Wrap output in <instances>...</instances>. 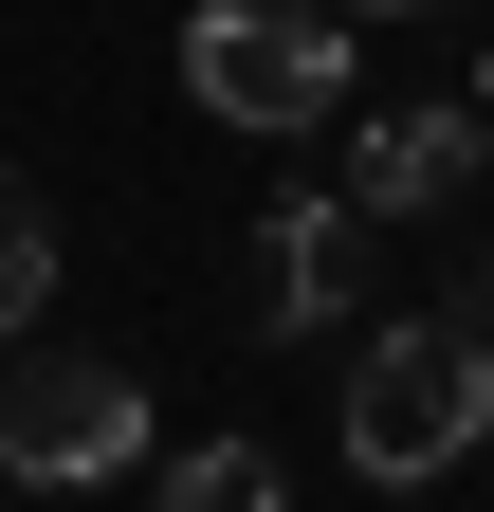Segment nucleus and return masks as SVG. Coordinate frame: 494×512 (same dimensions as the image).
<instances>
[{
	"label": "nucleus",
	"mask_w": 494,
	"mask_h": 512,
	"mask_svg": "<svg viewBox=\"0 0 494 512\" xmlns=\"http://www.w3.org/2000/svg\"><path fill=\"white\" fill-rule=\"evenodd\" d=\"M476 439H494V330L476 311H403V330L348 348V476L421 494V476H458Z\"/></svg>",
	"instance_id": "f257e3e1"
},
{
	"label": "nucleus",
	"mask_w": 494,
	"mask_h": 512,
	"mask_svg": "<svg viewBox=\"0 0 494 512\" xmlns=\"http://www.w3.org/2000/svg\"><path fill=\"white\" fill-rule=\"evenodd\" d=\"M183 92L220 128H330L348 110V0H202L183 19Z\"/></svg>",
	"instance_id": "f03ea898"
},
{
	"label": "nucleus",
	"mask_w": 494,
	"mask_h": 512,
	"mask_svg": "<svg viewBox=\"0 0 494 512\" xmlns=\"http://www.w3.org/2000/svg\"><path fill=\"white\" fill-rule=\"evenodd\" d=\"M129 458H147V384L129 366H92V348H55V330L0 348V476L92 494V476H129Z\"/></svg>",
	"instance_id": "7ed1b4c3"
},
{
	"label": "nucleus",
	"mask_w": 494,
	"mask_h": 512,
	"mask_svg": "<svg viewBox=\"0 0 494 512\" xmlns=\"http://www.w3.org/2000/svg\"><path fill=\"white\" fill-rule=\"evenodd\" d=\"M476 147H494L476 92H458V110H385V128L348 147V202H366V220H440L458 183H476Z\"/></svg>",
	"instance_id": "20e7f679"
},
{
	"label": "nucleus",
	"mask_w": 494,
	"mask_h": 512,
	"mask_svg": "<svg viewBox=\"0 0 494 512\" xmlns=\"http://www.w3.org/2000/svg\"><path fill=\"white\" fill-rule=\"evenodd\" d=\"M257 293H275V348L330 330V311L366 293V202H275L257 220Z\"/></svg>",
	"instance_id": "39448f33"
},
{
	"label": "nucleus",
	"mask_w": 494,
	"mask_h": 512,
	"mask_svg": "<svg viewBox=\"0 0 494 512\" xmlns=\"http://www.w3.org/2000/svg\"><path fill=\"white\" fill-rule=\"evenodd\" d=\"M37 311H55V220H37V183L0 165V348H19Z\"/></svg>",
	"instance_id": "423d86ee"
},
{
	"label": "nucleus",
	"mask_w": 494,
	"mask_h": 512,
	"mask_svg": "<svg viewBox=\"0 0 494 512\" xmlns=\"http://www.w3.org/2000/svg\"><path fill=\"white\" fill-rule=\"evenodd\" d=\"M165 512H293V494H275V439H202V458H165Z\"/></svg>",
	"instance_id": "0eeeda50"
},
{
	"label": "nucleus",
	"mask_w": 494,
	"mask_h": 512,
	"mask_svg": "<svg viewBox=\"0 0 494 512\" xmlns=\"http://www.w3.org/2000/svg\"><path fill=\"white\" fill-rule=\"evenodd\" d=\"M458 311H476V330H494V238H476V275H458Z\"/></svg>",
	"instance_id": "6e6552de"
},
{
	"label": "nucleus",
	"mask_w": 494,
	"mask_h": 512,
	"mask_svg": "<svg viewBox=\"0 0 494 512\" xmlns=\"http://www.w3.org/2000/svg\"><path fill=\"white\" fill-rule=\"evenodd\" d=\"M348 19H440V0H348Z\"/></svg>",
	"instance_id": "1a4fd4ad"
},
{
	"label": "nucleus",
	"mask_w": 494,
	"mask_h": 512,
	"mask_svg": "<svg viewBox=\"0 0 494 512\" xmlns=\"http://www.w3.org/2000/svg\"><path fill=\"white\" fill-rule=\"evenodd\" d=\"M476 110H494V55H476Z\"/></svg>",
	"instance_id": "9d476101"
}]
</instances>
